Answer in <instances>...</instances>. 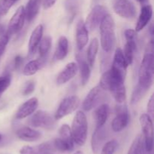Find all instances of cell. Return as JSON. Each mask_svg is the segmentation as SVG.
I'll return each mask as SVG.
<instances>
[{
    "label": "cell",
    "instance_id": "obj_1",
    "mask_svg": "<svg viewBox=\"0 0 154 154\" xmlns=\"http://www.w3.org/2000/svg\"><path fill=\"white\" fill-rule=\"evenodd\" d=\"M124 78L125 74L111 66L102 74L99 86L103 90L110 91L114 100L119 104H123L126 98Z\"/></svg>",
    "mask_w": 154,
    "mask_h": 154
},
{
    "label": "cell",
    "instance_id": "obj_2",
    "mask_svg": "<svg viewBox=\"0 0 154 154\" xmlns=\"http://www.w3.org/2000/svg\"><path fill=\"white\" fill-rule=\"evenodd\" d=\"M101 45L105 53H110L116 43L115 24L112 17L108 14L99 25Z\"/></svg>",
    "mask_w": 154,
    "mask_h": 154
},
{
    "label": "cell",
    "instance_id": "obj_3",
    "mask_svg": "<svg viewBox=\"0 0 154 154\" xmlns=\"http://www.w3.org/2000/svg\"><path fill=\"white\" fill-rule=\"evenodd\" d=\"M153 51H147L141 61L138 72V84L147 91L153 85L154 66Z\"/></svg>",
    "mask_w": 154,
    "mask_h": 154
},
{
    "label": "cell",
    "instance_id": "obj_4",
    "mask_svg": "<svg viewBox=\"0 0 154 154\" xmlns=\"http://www.w3.org/2000/svg\"><path fill=\"white\" fill-rule=\"evenodd\" d=\"M74 143L78 146H83L86 143L88 131V122L85 113L77 112L74 117L71 128Z\"/></svg>",
    "mask_w": 154,
    "mask_h": 154
},
{
    "label": "cell",
    "instance_id": "obj_5",
    "mask_svg": "<svg viewBox=\"0 0 154 154\" xmlns=\"http://www.w3.org/2000/svg\"><path fill=\"white\" fill-rule=\"evenodd\" d=\"M28 124L35 128H42L51 130L55 127V120L48 112L38 110L32 113L28 119Z\"/></svg>",
    "mask_w": 154,
    "mask_h": 154
},
{
    "label": "cell",
    "instance_id": "obj_6",
    "mask_svg": "<svg viewBox=\"0 0 154 154\" xmlns=\"http://www.w3.org/2000/svg\"><path fill=\"white\" fill-rule=\"evenodd\" d=\"M140 124L144 134V146L146 151L151 152L153 148V127L152 118L147 114L140 116Z\"/></svg>",
    "mask_w": 154,
    "mask_h": 154
},
{
    "label": "cell",
    "instance_id": "obj_7",
    "mask_svg": "<svg viewBox=\"0 0 154 154\" xmlns=\"http://www.w3.org/2000/svg\"><path fill=\"white\" fill-rule=\"evenodd\" d=\"M80 103H81V101L76 95L66 97L59 105L54 115V119L56 120H58L72 113L76 110V109L78 108Z\"/></svg>",
    "mask_w": 154,
    "mask_h": 154
},
{
    "label": "cell",
    "instance_id": "obj_8",
    "mask_svg": "<svg viewBox=\"0 0 154 154\" xmlns=\"http://www.w3.org/2000/svg\"><path fill=\"white\" fill-rule=\"evenodd\" d=\"M108 14L105 7L101 5L94 6L86 19L85 25L88 31H93L96 30L102 21L103 18Z\"/></svg>",
    "mask_w": 154,
    "mask_h": 154
},
{
    "label": "cell",
    "instance_id": "obj_9",
    "mask_svg": "<svg viewBox=\"0 0 154 154\" xmlns=\"http://www.w3.org/2000/svg\"><path fill=\"white\" fill-rule=\"evenodd\" d=\"M125 38L126 42L125 44L123 52L128 64H132L133 62L134 55L137 49L136 32L135 30L128 29L125 31Z\"/></svg>",
    "mask_w": 154,
    "mask_h": 154
},
{
    "label": "cell",
    "instance_id": "obj_10",
    "mask_svg": "<svg viewBox=\"0 0 154 154\" xmlns=\"http://www.w3.org/2000/svg\"><path fill=\"white\" fill-rule=\"evenodd\" d=\"M25 20V9L23 6H20L11 18L6 33L10 36L19 33L23 27Z\"/></svg>",
    "mask_w": 154,
    "mask_h": 154
},
{
    "label": "cell",
    "instance_id": "obj_11",
    "mask_svg": "<svg viewBox=\"0 0 154 154\" xmlns=\"http://www.w3.org/2000/svg\"><path fill=\"white\" fill-rule=\"evenodd\" d=\"M104 91L99 85L92 88L83 101V109L85 111H90L95 108L103 100Z\"/></svg>",
    "mask_w": 154,
    "mask_h": 154
},
{
    "label": "cell",
    "instance_id": "obj_12",
    "mask_svg": "<svg viewBox=\"0 0 154 154\" xmlns=\"http://www.w3.org/2000/svg\"><path fill=\"white\" fill-rule=\"evenodd\" d=\"M114 10L117 14L126 19H132L136 15V8L129 0H116Z\"/></svg>",
    "mask_w": 154,
    "mask_h": 154
},
{
    "label": "cell",
    "instance_id": "obj_13",
    "mask_svg": "<svg viewBox=\"0 0 154 154\" xmlns=\"http://www.w3.org/2000/svg\"><path fill=\"white\" fill-rule=\"evenodd\" d=\"M108 131L105 125L96 127L91 138V147L93 153H99L103 145L106 143Z\"/></svg>",
    "mask_w": 154,
    "mask_h": 154
},
{
    "label": "cell",
    "instance_id": "obj_14",
    "mask_svg": "<svg viewBox=\"0 0 154 154\" xmlns=\"http://www.w3.org/2000/svg\"><path fill=\"white\" fill-rule=\"evenodd\" d=\"M130 117L126 107H119L117 116L111 122V128L114 132L123 131L129 124Z\"/></svg>",
    "mask_w": 154,
    "mask_h": 154
},
{
    "label": "cell",
    "instance_id": "obj_15",
    "mask_svg": "<svg viewBox=\"0 0 154 154\" xmlns=\"http://www.w3.org/2000/svg\"><path fill=\"white\" fill-rule=\"evenodd\" d=\"M75 57H76L77 63H77L78 69H79L80 71L81 83L83 85H85L90 79V66L82 51L78 50L76 54H75Z\"/></svg>",
    "mask_w": 154,
    "mask_h": 154
},
{
    "label": "cell",
    "instance_id": "obj_16",
    "mask_svg": "<svg viewBox=\"0 0 154 154\" xmlns=\"http://www.w3.org/2000/svg\"><path fill=\"white\" fill-rule=\"evenodd\" d=\"M38 107V100L36 98H30L19 107L16 113V119H23L31 116L37 110Z\"/></svg>",
    "mask_w": 154,
    "mask_h": 154
},
{
    "label": "cell",
    "instance_id": "obj_17",
    "mask_svg": "<svg viewBox=\"0 0 154 154\" xmlns=\"http://www.w3.org/2000/svg\"><path fill=\"white\" fill-rule=\"evenodd\" d=\"M89 41V31L83 20L78 21L76 27V42L78 51H82Z\"/></svg>",
    "mask_w": 154,
    "mask_h": 154
},
{
    "label": "cell",
    "instance_id": "obj_18",
    "mask_svg": "<svg viewBox=\"0 0 154 154\" xmlns=\"http://www.w3.org/2000/svg\"><path fill=\"white\" fill-rule=\"evenodd\" d=\"M78 65L75 62L69 63L64 69L58 74L57 77V83L60 85L66 84L75 77L78 72Z\"/></svg>",
    "mask_w": 154,
    "mask_h": 154
},
{
    "label": "cell",
    "instance_id": "obj_19",
    "mask_svg": "<svg viewBox=\"0 0 154 154\" xmlns=\"http://www.w3.org/2000/svg\"><path fill=\"white\" fill-rule=\"evenodd\" d=\"M153 15V8L150 5H145L141 9L138 21L135 25V32H140L149 24Z\"/></svg>",
    "mask_w": 154,
    "mask_h": 154
},
{
    "label": "cell",
    "instance_id": "obj_20",
    "mask_svg": "<svg viewBox=\"0 0 154 154\" xmlns=\"http://www.w3.org/2000/svg\"><path fill=\"white\" fill-rule=\"evenodd\" d=\"M16 134L18 138L27 142L36 141L42 137V133L40 131H36L27 126L22 127L17 130Z\"/></svg>",
    "mask_w": 154,
    "mask_h": 154
},
{
    "label": "cell",
    "instance_id": "obj_21",
    "mask_svg": "<svg viewBox=\"0 0 154 154\" xmlns=\"http://www.w3.org/2000/svg\"><path fill=\"white\" fill-rule=\"evenodd\" d=\"M43 32L44 27L42 24L38 25L32 32L29 41V53L30 55L34 54L37 48L38 47L39 43H40L42 36H43Z\"/></svg>",
    "mask_w": 154,
    "mask_h": 154
},
{
    "label": "cell",
    "instance_id": "obj_22",
    "mask_svg": "<svg viewBox=\"0 0 154 154\" xmlns=\"http://www.w3.org/2000/svg\"><path fill=\"white\" fill-rule=\"evenodd\" d=\"M42 0H29L25 9L26 20L29 23L32 22L38 14Z\"/></svg>",
    "mask_w": 154,
    "mask_h": 154
},
{
    "label": "cell",
    "instance_id": "obj_23",
    "mask_svg": "<svg viewBox=\"0 0 154 154\" xmlns=\"http://www.w3.org/2000/svg\"><path fill=\"white\" fill-rule=\"evenodd\" d=\"M68 53H69V41H68V39L64 36H60L58 42H57L54 58L56 60H62L67 56Z\"/></svg>",
    "mask_w": 154,
    "mask_h": 154
},
{
    "label": "cell",
    "instance_id": "obj_24",
    "mask_svg": "<svg viewBox=\"0 0 154 154\" xmlns=\"http://www.w3.org/2000/svg\"><path fill=\"white\" fill-rule=\"evenodd\" d=\"M128 66H129V64H128L127 61L125 58L123 50L120 48H117L116 49L115 53H114L112 66H114V68L117 69L119 71L126 75V69H127Z\"/></svg>",
    "mask_w": 154,
    "mask_h": 154
},
{
    "label": "cell",
    "instance_id": "obj_25",
    "mask_svg": "<svg viewBox=\"0 0 154 154\" xmlns=\"http://www.w3.org/2000/svg\"><path fill=\"white\" fill-rule=\"evenodd\" d=\"M109 106L107 104H103L98 107L94 113L95 119L96 122V127L103 126L105 125L108 115H109Z\"/></svg>",
    "mask_w": 154,
    "mask_h": 154
},
{
    "label": "cell",
    "instance_id": "obj_26",
    "mask_svg": "<svg viewBox=\"0 0 154 154\" xmlns=\"http://www.w3.org/2000/svg\"><path fill=\"white\" fill-rule=\"evenodd\" d=\"M51 45H52V39L50 36H46L43 37L41 40L38 45V53L39 59L45 62L46 57L51 50Z\"/></svg>",
    "mask_w": 154,
    "mask_h": 154
},
{
    "label": "cell",
    "instance_id": "obj_27",
    "mask_svg": "<svg viewBox=\"0 0 154 154\" xmlns=\"http://www.w3.org/2000/svg\"><path fill=\"white\" fill-rule=\"evenodd\" d=\"M98 51H99V41L96 38H94L92 39L89 45L88 48L87 50V55H86V58H87L90 67L94 65Z\"/></svg>",
    "mask_w": 154,
    "mask_h": 154
},
{
    "label": "cell",
    "instance_id": "obj_28",
    "mask_svg": "<svg viewBox=\"0 0 154 154\" xmlns=\"http://www.w3.org/2000/svg\"><path fill=\"white\" fill-rule=\"evenodd\" d=\"M82 4V0H65L64 7L69 18L73 19L79 11Z\"/></svg>",
    "mask_w": 154,
    "mask_h": 154
},
{
    "label": "cell",
    "instance_id": "obj_29",
    "mask_svg": "<svg viewBox=\"0 0 154 154\" xmlns=\"http://www.w3.org/2000/svg\"><path fill=\"white\" fill-rule=\"evenodd\" d=\"M45 62L41 60L40 59L32 60L29 62L23 68V74L25 75H32L35 74L41 69L42 65Z\"/></svg>",
    "mask_w": 154,
    "mask_h": 154
},
{
    "label": "cell",
    "instance_id": "obj_30",
    "mask_svg": "<svg viewBox=\"0 0 154 154\" xmlns=\"http://www.w3.org/2000/svg\"><path fill=\"white\" fill-rule=\"evenodd\" d=\"M144 140L141 134L135 137L132 141L127 154H143L144 152Z\"/></svg>",
    "mask_w": 154,
    "mask_h": 154
},
{
    "label": "cell",
    "instance_id": "obj_31",
    "mask_svg": "<svg viewBox=\"0 0 154 154\" xmlns=\"http://www.w3.org/2000/svg\"><path fill=\"white\" fill-rule=\"evenodd\" d=\"M54 146L55 150L60 151V152H71L75 148V144L74 143H68L65 140H62L60 137L54 139L53 140Z\"/></svg>",
    "mask_w": 154,
    "mask_h": 154
},
{
    "label": "cell",
    "instance_id": "obj_32",
    "mask_svg": "<svg viewBox=\"0 0 154 154\" xmlns=\"http://www.w3.org/2000/svg\"><path fill=\"white\" fill-rule=\"evenodd\" d=\"M59 134H60V137L62 140H65V141L68 142L70 143H74L73 138H72V131H71V128L69 127V125L67 124H64L60 127V130H59Z\"/></svg>",
    "mask_w": 154,
    "mask_h": 154
},
{
    "label": "cell",
    "instance_id": "obj_33",
    "mask_svg": "<svg viewBox=\"0 0 154 154\" xmlns=\"http://www.w3.org/2000/svg\"><path fill=\"white\" fill-rule=\"evenodd\" d=\"M118 146V142L116 140H111L106 142L101 149V154H114Z\"/></svg>",
    "mask_w": 154,
    "mask_h": 154
},
{
    "label": "cell",
    "instance_id": "obj_34",
    "mask_svg": "<svg viewBox=\"0 0 154 154\" xmlns=\"http://www.w3.org/2000/svg\"><path fill=\"white\" fill-rule=\"evenodd\" d=\"M146 92H147V91L144 90L139 85H138L132 92V98H131V104H135L139 102L141 98H143V96L145 95Z\"/></svg>",
    "mask_w": 154,
    "mask_h": 154
},
{
    "label": "cell",
    "instance_id": "obj_35",
    "mask_svg": "<svg viewBox=\"0 0 154 154\" xmlns=\"http://www.w3.org/2000/svg\"><path fill=\"white\" fill-rule=\"evenodd\" d=\"M18 0H0V16H4Z\"/></svg>",
    "mask_w": 154,
    "mask_h": 154
},
{
    "label": "cell",
    "instance_id": "obj_36",
    "mask_svg": "<svg viewBox=\"0 0 154 154\" xmlns=\"http://www.w3.org/2000/svg\"><path fill=\"white\" fill-rule=\"evenodd\" d=\"M11 85V76L9 75H4L0 78V95L9 87Z\"/></svg>",
    "mask_w": 154,
    "mask_h": 154
},
{
    "label": "cell",
    "instance_id": "obj_37",
    "mask_svg": "<svg viewBox=\"0 0 154 154\" xmlns=\"http://www.w3.org/2000/svg\"><path fill=\"white\" fill-rule=\"evenodd\" d=\"M9 42V36L7 33H5L0 36V57L3 54L6 46Z\"/></svg>",
    "mask_w": 154,
    "mask_h": 154
},
{
    "label": "cell",
    "instance_id": "obj_38",
    "mask_svg": "<svg viewBox=\"0 0 154 154\" xmlns=\"http://www.w3.org/2000/svg\"><path fill=\"white\" fill-rule=\"evenodd\" d=\"M35 87V84L34 82L29 81L28 82L26 83L25 85L23 86L22 94L23 95H25V96L30 95V94H32L34 91Z\"/></svg>",
    "mask_w": 154,
    "mask_h": 154
},
{
    "label": "cell",
    "instance_id": "obj_39",
    "mask_svg": "<svg viewBox=\"0 0 154 154\" xmlns=\"http://www.w3.org/2000/svg\"><path fill=\"white\" fill-rule=\"evenodd\" d=\"M20 154H38L35 147L31 146H24L20 149Z\"/></svg>",
    "mask_w": 154,
    "mask_h": 154
},
{
    "label": "cell",
    "instance_id": "obj_40",
    "mask_svg": "<svg viewBox=\"0 0 154 154\" xmlns=\"http://www.w3.org/2000/svg\"><path fill=\"white\" fill-rule=\"evenodd\" d=\"M153 109H154V99H153V95L150 97V100H149L148 103H147V115L153 117Z\"/></svg>",
    "mask_w": 154,
    "mask_h": 154
},
{
    "label": "cell",
    "instance_id": "obj_41",
    "mask_svg": "<svg viewBox=\"0 0 154 154\" xmlns=\"http://www.w3.org/2000/svg\"><path fill=\"white\" fill-rule=\"evenodd\" d=\"M22 63L23 57L20 55H17L14 57V69H19L21 65H22Z\"/></svg>",
    "mask_w": 154,
    "mask_h": 154
},
{
    "label": "cell",
    "instance_id": "obj_42",
    "mask_svg": "<svg viewBox=\"0 0 154 154\" xmlns=\"http://www.w3.org/2000/svg\"><path fill=\"white\" fill-rule=\"evenodd\" d=\"M57 0H43V7L45 9H49L54 5Z\"/></svg>",
    "mask_w": 154,
    "mask_h": 154
},
{
    "label": "cell",
    "instance_id": "obj_43",
    "mask_svg": "<svg viewBox=\"0 0 154 154\" xmlns=\"http://www.w3.org/2000/svg\"><path fill=\"white\" fill-rule=\"evenodd\" d=\"M3 34H5V27L0 24V36H2Z\"/></svg>",
    "mask_w": 154,
    "mask_h": 154
},
{
    "label": "cell",
    "instance_id": "obj_44",
    "mask_svg": "<svg viewBox=\"0 0 154 154\" xmlns=\"http://www.w3.org/2000/svg\"><path fill=\"white\" fill-rule=\"evenodd\" d=\"M137 2H138L139 3H141V4H144V3L147 2L148 0H136Z\"/></svg>",
    "mask_w": 154,
    "mask_h": 154
},
{
    "label": "cell",
    "instance_id": "obj_45",
    "mask_svg": "<svg viewBox=\"0 0 154 154\" xmlns=\"http://www.w3.org/2000/svg\"><path fill=\"white\" fill-rule=\"evenodd\" d=\"M150 33H151V35L153 36V25L150 26Z\"/></svg>",
    "mask_w": 154,
    "mask_h": 154
},
{
    "label": "cell",
    "instance_id": "obj_46",
    "mask_svg": "<svg viewBox=\"0 0 154 154\" xmlns=\"http://www.w3.org/2000/svg\"><path fill=\"white\" fill-rule=\"evenodd\" d=\"M74 154H84V152L82 151H77L76 152H75Z\"/></svg>",
    "mask_w": 154,
    "mask_h": 154
},
{
    "label": "cell",
    "instance_id": "obj_47",
    "mask_svg": "<svg viewBox=\"0 0 154 154\" xmlns=\"http://www.w3.org/2000/svg\"><path fill=\"white\" fill-rule=\"evenodd\" d=\"M2 139H3L2 134H0V143H1V142H2Z\"/></svg>",
    "mask_w": 154,
    "mask_h": 154
},
{
    "label": "cell",
    "instance_id": "obj_48",
    "mask_svg": "<svg viewBox=\"0 0 154 154\" xmlns=\"http://www.w3.org/2000/svg\"><path fill=\"white\" fill-rule=\"evenodd\" d=\"M45 154H55V153H53V152H46Z\"/></svg>",
    "mask_w": 154,
    "mask_h": 154
}]
</instances>
